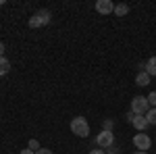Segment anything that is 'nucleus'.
<instances>
[{
	"label": "nucleus",
	"mask_w": 156,
	"mask_h": 154,
	"mask_svg": "<svg viewBox=\"0 0 156 154\" xmlns=\"http://www.w3.org/2000/svg\"><path fill=\"white\" fill-rule=\"evenodd\" d=\"M36 154H52V150H48V148H40Z\"/></svg>",
	"instance_id": "16"
},
{
	"label": "nucleus",
	"mask_w": 156,
	"mask_h": 154,
	"mask_svg": "<svg viewBox=\"0 0 156 154\" xmlns=\"http://www.w3.org/2000/svg\"><path fill=\"white\" fill-rule=\"evenodd\" d=\"M96 11L100 13V15H110V13H115V4H112L110 0H98Z\"/></svg>",
	"instance_id": "6"
},
{
	"label": "nucleus",
	"mask_w": 156,
	"mask_h": 154,
	"mask_svg": "<svg viewBox=\"0 0 156 154\" xmlns=\"http://www.w3.org/2000/svg\"><path fill=\"white\" fill-rule=\"evenodd\" d=\"M117 152H119V148H117V146H110L106 154H117Z\"/></svg>",
	"instance_id": "17"
},
{
	"label": "nucleus",
	"mask_w": 156,
	"mask_h": 154,
	"mask_svg": "<svg viewBox=\"0 0 156 154\" xmlns=\"http://www.w3.org/2000/svg\"><path fill=\"white\" fill-rule=\"evenodd\" d=\"M29 150L37 152V150H40V142H37V140H29Z\"/></svg>",
	"instance_id": "15"
},
{
	"label": "nucleus",
	"mask_w": 156,
	"mask_h": 154,
	"mask_svg": "<svg viewBox=\"0 0 156 154\" xmlns=\"http://www.w3.org/2000/svg\"><path fill=\"white\" fill-rule=\"evenodd\" d=\"M150 110V104H148V98L144 96H135L131 100V113L133 115H146Z\"/></svg>",
	"instance_id": "3"
},
{
	"label": "nucleus",
	"mask_w": 156,
	"mask_h": 154,
	"mask_svg": "<svg viewBox=\"0 0 156 154\" xmlns=\"http://www.w3.org/2000/svg\"><path fill=\"white\" fill-rule=\"evenodd\" d=\"M131 154H148V152H142V150H137V152H131Z\"/></svg>",
	"instance_id": "22"
},
{
	"label": "nucleus",
	"mask_w": 156,
	"mask_h": 154,
	"mask_svg": "<svg viewBox=\"0 0 156 154\" xmlns=\"http://www.w3.org/2000/svg\"><path fill=\"white\" fill-rule=\"evenodd\" d=\"M148 104L152 108H156V92H150V96H148Z\"/></svg>",
	"instance_id": "14"
},
{
	"label": "nucleus",
	"mask_w": 156,
	"mask_h": 154,
	"mask_svg": "<svg viewBox=\"0 0 156 154\" xmlns=\"http://www.w3.org/2000/svg\"><path fill=\"white\" fill-rule=\"evenodd\" d=\"M133 117H135V115H133V113H127V115H125V119H127V121H129V123H131V121H133Z\"/></svg>",
	"instance_id": "19"
},
{
	"label": "nucleus",
	"mask_w": 156,
	"mask_h": 154,
	"mask_svg": "<svg viewBox=\"0 0 156 154\" xmlns=\"http://www.w3.org/2000/svg\"><path fill=\"white\" fill-rule=\"evenodd\" d=\"M150 79H152V77H150V75H148L146 71H140L137 75H135V83H137L140 88H144V85H148V83H150Z\"/></svg>",
	"instance_id": "8"
},
{
	"label": "nucleus",
	"mask_w": 156,
	"mask_h": 154,
	"mask_svg": "<svg viewBox=\"0 0 156 154\" xmlns=\"http://www.w3.org/2000/svg\"><path fill=\"white\" fill-rule=\"evenodd\" d=\"M48 23H50V11L48 9H40L37 13H34L29 17V27H34V29L44 27V25H48Z\"/></svg>",
	"instance_id": "2"
},
{
	"label": "nucleus",
	"mask_w": 156,
	"mask_h": 154,
	"mask_svg": "<svg viewBox=\"0 0 156 154\" xmlns=\"http://www.w3.org/2000/svg\"><path fill=\"white\" fill-rule=\"evenodd\" d=\"M96 144L102 148V150H108L110 146H115V133H112V131H104V129H102L96 135Z\"/></svg>",
	"instance_id": "4"
},
{
	"label": "nucleus",
	"mask_w": 156,
	"mask_h": 154,
	"mask_svg": "<svg viewBox=\"0 0 156 154\" xmlns=\"http://www.w3.org/2000/svg\"><path fill=\"white\" fill-rule=\"evenodd\" d=\"M127 13H129V6L127 4H115V15L117 17H125Z\"/></svg>",
	"instance_id": "11"
},
{
	"label": "nucleus",
	"mask_w": 156,
	"mask_h": 154,
	"mask_svg": "<svg viewBox=\"0 0 156 154\" xmlns=\"http://www.w3.org/2000/svg\"><path fill=\"white\" fill-rule=\"evenodd\" d=\"M146 73H148L150 77H156V56L148 59V63H146Z\"/></svg>",
	"instance_id": "9"
},
{
	"label": "nucleus",
	"mask_w": 156,
	"mask_h": 154,
	"mask_svg": "<svg viewBox=\"0 0 156 154\" xmlns=\"http://www.w3.org/2000/svg\"><path fill=\"white\" fill-rule=\"evenodd\" d=\"M131 125H133L137 131H140V133L150 127V123H148V119H146L144 115H135V117H133V121H131Z\"/></svg>",
	"instance_id": "7"
},
{
	"label": "nucleus",
	"mask_w": 156,
	"mask_h": 154,
	"mask_svg": "<svg viewBox=\"0 0 156 154\" xmlns=\"http://www.w3.org/2000/svg\"><path fill=\"white\" fill-rule=\"evenodd\" d=\"M71 131L77 138H87L90 135V123L85 121V117H75L71 121Z\"/></svg>",
	"instance_id": "1"
},
{
	"label": "nucleus",
	"mask_w": 156,
	"mask_h": 154,
	"mask_svg": "<svg viewBox=\"0 0 156 154\" xmlns=\"http://www.w3.org/2000/svg\"><path fill=\"white\" fill-rule=\"evenodd\" d=\"M9 71H11V63H9V59H6V56H0V77L6 75Z\"/></svg>",
	"instance_id": "10"
},
{
	"label": "nucleus",
	"mask_w": 156,
	"mask_h": 154,
	"mask_svg": "<svg viewBox=\"0 0 156 154\" xmlns=\"http://www.w3.org/2000/svg\"><path fill=\"white\" fill-rule=\"evenodd\" d=\"M19 154H36V152H34V150H29V148H25V150H21Z\"/></svg>",
	"instance_id": "20"
},
{
	"label": "nucleus",
	"mask_w": 156,
	"mask_h": 154,
	"mask_svg": "<svg viewBox=\"0 0 156 154\" xmlns=\"http://www.w3.org/2000/svg\"><path fill=\"white\" fill-rule=\"evenodd\" d=\"M112 125H115V121H112V119H106V121L102 123V127H104V131H112Z\"/></svg>",
	"instance_id": "13"
},
{
	"label": "nucleus",
	"mask_w": 156,
	"mask_h": 154,
	"mask_svg": "<svg viewBox=\"0 0 156 154\" xmlns=\"http://www.w3.org/2000/svg\"><path fill=\"white\" fill-rule=\"evenodd\" d=\"M90 154H106L102 148H96V150H90Z\"/></svg>",
	"instance_id": "18"
},
{
	"label": "nucleus",
	"mask_w": 156,
	"mask_h": 154,
	"mask_svg": "<svg viewBox=\"0 0 156 154\" xmlns=\"http://www.w3.org/2000/svg\"><path fill=\"white\" fill-rule=\"evenodd\" d=\"M144 117L148 119V123H150V125H156V108H150Z\"/></svg>",
	"instance_id": "12"
},
{
	"label": "nucleus",
	"mask_w": 156,
	"mask_h": 154,
	"mask_svg": "<svg viewBox=\"0 0 156 154\" xmlns=\"http://www.w3.org/2000/svg\"><path fill=\"white\" fill-rule=\"evenodd\" d=\"M133 146H135L137 150L146 152V150H150L152 140H150V135H148V133H135V135H133Z\"/></svg>",
	"instance_id": "5"
},
{
	"label": "nucleus",
	"mask_w": 156,
	"mask_h": 154,
	"mask_svg": "<svg viewBox=\"0 0 156 154\" xmlns=\"http://www.w3.org/2000/svg\"><path fill=\"white\" fill-rule=\"evenodd\" d=\"M4 50H6V48H4V44H2V42H0V56H4Z\"/></svg>",
	"instance_id": "21"
}]
</instances>
